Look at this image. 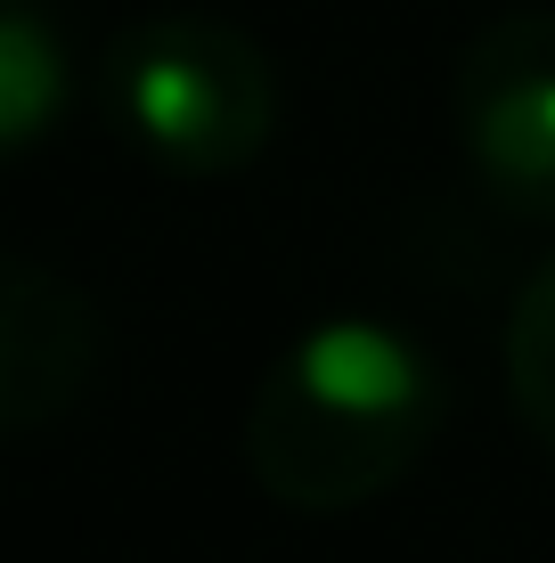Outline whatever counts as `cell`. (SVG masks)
Here are the masks:
<instances>
[{
	"mask_svg": "<svg viewBox=\"0 0 555 563\" xmlns=\"http://www.w3.org/2000/svg\"><path fill=\"white\" fill-rule=\"evenodd\" d=\"M449 417L442 360L385 319H328L270 360L245 400V474L286 515L385 498Z\"/></svg>",
	"mask_w": 555,
	"mask_h": 563,
	"instance_id": "6da1fadb",
	"label": "cell"
},
{
	"mask_svg": "<svg viewBox=\"0 0 555 563\" xmlns=\"http://www.w3.org/2000/svg\"><path fill=\"white\" fill-rule=\"evenodd\" d=\"M107 107L164 172L229 180L278 131V74L254 33L171 9L107 42Z\"/></svg>",
	"mask_w": 555,
	"mask_h": 563,
	"instance_id": "7a4b0ae2",
	"label": "cell"
},
{
	"mask_svg": "<svg viewBox=\"0 0 555 563\" xmlns=\"http://www.w3.org/2000/svg\"><path fill=\"white\" fill-rule=\"evenodd\" d=\"M449 114L482 197L514 221H555V9H514L474 33Z\"/></svg>",
	"mask_w": 555,
	"mask_h": 563,
	"instance_id": "3957f363",
	"label": "cell"
},
{
	"mask_svg": "<svg viewBox=\"0 0 555 563\" xmlns=\"http://www.w3.org/2000/svg\"><path fill=\"white\" fill-rule=\"evenodd\" d=\"M99 376V310L66 269L0 254V441L42 433Z\"/></svg>",
	"mask_w": 555,
	"mask_h": 563,
	"instance_id": "277c9868",
	"label": "cell"
},
{
	"mask_svg": "<svg viewBox=\"0 0 555 563\" xmlns=\"http://www.w3.org/2000/svg\"><path fill=\"white\" fill-rule=\"evenodd\" d=\"M66 107V42L42 0H0V164L25 155Z\"/></svg>",
	"mask_w": 555,
	"mask_h": 563,
	"instance_id": "5b68a950",
	"label": "cell"
},
{
	"mask_svg": "<svg viewBox=\"0 0 555 563\" xmlns=\"http://www.w3.org/2000/svg\"><path fill=\"white\" fill-rule=\"evenodd\" d=\"M507 400L523 433L555 457V254L523 278V295L507 310Z\"/></svg>",
	"mask_w": 555,
	"mask_h": 563,
	"instance_id": "8992f818",
	"label": "cell"
}]
</instances>
